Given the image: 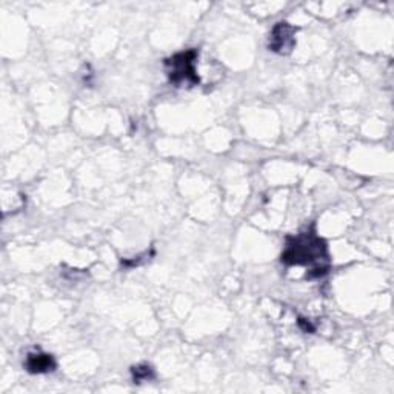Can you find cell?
Listing matches in <instances>:
<instances>
[{"mask_svg": "<svg viewBox=\"0 0 394 394\" xmlns=\"http://www.w3.org/2000/svg\"><path fill=\"white\" fill-rule=\"evenodd\" d=\"M286 266L304 265L310 270L306 279L322 277L330 271V254L325 240L317 236L314 227L296 236H288L281 257Z\"/></svg>", "mask_w": 394, "mask_h": 394, "instance_id": "6da1fadb", "label": "cell"}, {"mask_svg": "<svg viewBox=\"0 0 394 394\" xmlns=\"http://www.w3.org/2000/svg\"><path fill=\"white\" fill-rule=\"evenodd\" d=\"M199 53L196 50H187L177 53L165 61V68L171 83L180 85H197L199 76L196 73V61Z\"/></svg>", "mask_w": 394, "mask_h": 394, "instance_id": "7a4b0ae2", "label": "cell"}, {"mask_svg": "<svg viewBox=\"0 0 394 394\" xmlns=\"http://www.w3.org/2000/svg\"><path fill=\"white\" fill-rule=\"evenodd\" d=\"M296 45V28L286 22H279L270 34L268 48L270 51L286 56L293 51Z\"/></svg>", "mask_w": 394, "mask_h": 394, "instance_id": "3957f363", "label": "cell"}, {"mask_svg": "<svg viewBox=\"0 0 394 394\" xmlns=\"http://www.w3.org/2000/svg\"><path fill=\"white\" fill-rule=\"evenodd\" d=\"M25 368L31 374H43L56 370V361L51 354L46 353H31L28 354Z\"/></svg>", "mask_w": 394, "mask_h": 394, "instance_id": "277c9868", "label": "cell"}, {"mask_svg": "<svg viewBox=\"0 0 394 394\" xmlns=\"http://www.w3.org/2000/svg\"><path fill=\"white\" fill-rule=\"evenodd\" d=\"M155 378V371L150 365H139V367L133 368V379L136 383H140L143 380H150Z\"/></svg>", "mask_w": 394, "mask_h": 394, "instance_id": "5b68a950", "label": "cell"}, {"mask_svg": "<svg viewBox=\"0 0 394 394\" xmlns=\"http://www.w3.org/2000/svg\"><path fill=\"white\" fill-rule=\"evenodd\" d=\"M299 326L305 331V333H313L314 331V326L305 319H299Z\"/></svg>", "mask_w": 394, "mask_h": 394, "instance_id": "8992f818", "label": "cell"}]
</instances>
